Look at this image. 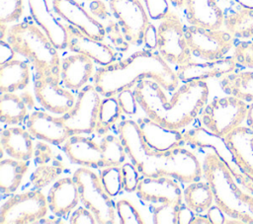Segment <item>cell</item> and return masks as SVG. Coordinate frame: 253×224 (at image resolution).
Listing matches in <instances>:
<instances>
[{"mask_svg":"<svg viewBox=\"0 0 253 224\" xmlns=\"http://www.w3.org/2000/svg\"><path fill=\"white\" fill-rule=\"evenodd\" d=\"M138 106L158 123L182 130L189 126L208 104L210 88L207 81L184 82L168 99L165 89L149 79L138 82L132 89Z\"/></svg>","mask_w":253,"mask_h":224,"instance_id":"cell-1","label":"cell"},{"mask_svg":"<svg viewBox=\"0 0 253 224\" xmlns=\"http://www.w3.org/2000/svg\"><path fill=\"white\" fill-rule=\"evenodd\" d=\"M126 156L143 177H170L182 183L202 180L203 164L194 152L184 147L156 151L143 140L137 122L125 119L118 126Z\"/></svg>","mask_w":253,"mask_h":224,"instance_id":"cell-2","label":"cell"},{"mask_svg":"<svg viewBox=\"0 0 253 224\" xmlns=\"http://www.w3.org/2000/svg\"><path fill=\"white\" fill-rule=\"evenodd\" d=\"M92 79L103 97H116L124 90L133 89L145 79L157 82L168 92H174L180 82L176 71L160 53L150 49L136 51L121 61L99 67Z\"/></svg>","mask_w":253,"mask_h":224,"instance_id":"cell-3","label":"cell"},{"mask_svg":"<svg viewBox=\"0 0 253 224\" xmlns=\"http://www.w3.org/2000/svg\"><path fill=\"white\" fill-rule=\"evenodd\" d=\"M202 164L204 178L212 190L214 203L227 216L242 224H253V193L239 185L229 164L213 150L205 155Z\"/></svg>","mask_w":253,"mask_h":224,"instance_id":"cell-4","label":"cell"},{"mask_svg":"<svg viewBox=\"0 0 253 224\" xmlns=\"http://www.w3.org/2000/svg\"><path fill=\"white\" fill-rule=\"evenodd\" d=\"M6 40L17 54L32 64L37 77L60 79L61 59L58 49L35 22L25 20L12 25L8 29Z\"/></svg>","mask_w":253,"mask_h":224,"instance_id":"cell-5","label":"cell"},{"mask_svg":"<svg viewBox=\"0 0 253 224\" xmlns=\"http://www.w3.org/2000/svg\"><path fill=\"white\" fill-rule=\"evenodd\" d=\"M63 151L72 163L92 169L122 166L126 158L121 138L109 133L100 143L83 134H72L63 144Z\"/></svg>","mask_w":253,"mask_h":224,"instance_id":"cell-6","label":"cell"},{"mask_svg":"<svg viewBox=\"0 0 253 224\" xmlns=\"http://www.w3.org/2000/svg\"><path fill=\"white\" fill-rule=\"evenodd\" d=\"M77 184L80 202L93 212L97 223L115 224L116 203L105 190L99 175L88 167H80L73 173Z\"/></svg>","mask_w":253,"mask_h":224,"instance_id":"cell-7","label":"cell"},{"mask_svg":"<svg viewBox=\"0 0 253 224\" xmlns=\"http://www.w3.org/2000/svg\"><path fill=\"white\" fill-rule=\"evenodd\" d=\"M248 104L233 96L217 97L201 112V122L213 134L224 138L246 119Z\"/></svg>","mask_w":253,"mask_h":224,"instance_id":"cell-8","label":"cell"},{"mask_svg":"<svg viewBox=\"0 0 253 224\" xmlns=\"http://www.w3.org/2000/svg\"><path fill=\"white\" fill-rule=\"evenodd\" d=\"M46 196L40 189L10 196L0 207V224L37 223L47 214Z\"/></svg>","mask_w":253,"mask_h":224,"instance_id":"cell-9","label":"cell"},{"mask_svg":"<svg viewBox=\"0 0 253 224\" xmlns=\"http://www.w3.org/2000/svg\"><path fill=\"white\" fill-rule=\"evenodd\" d=\"M157 51L170 64L183 65L192 60L185 27L177 14L170 11L157 28Z\"/></svg>","mask_w":253,"mask_h":224,"instance_id":"cell-10","label":"cell"},{"mask_svg":"<svg viewBox=\"0 0 253 224\" xmlns=\"http://www.w3.org/2000/svg\"><path fill=\"white\" fill-rule=\"evenodd\" d=\"M185 33L192 53L204 60L223 58L235 46V37L226 30L190 25Z\"/></svg>","mask_w":253,"mask_h":224,"instance_id":"cell-11","label":"cell"},{"mask_svg":"<svg viewBox=\"0 0 253 224\" xmlns=\"http://www.w3.org/2000/svg\"><path fill=\"white\" fill-rule=\"evenodd\" d=\"M101 101L96 87L86 85L79 90L72 109L59 117L72 134H91L96 130Z\"/></svg>","mask_w":253,"mask_h":224,"instance_id":"cell-12","label":"cell"},{"mask_svg":"<svg viewBox=\"0 0 253 224\" xmlns=\"http://www.w3.org/2000/svg\"><path fill=\"white\" fill-rule=\"evenodd\" d=\"M109 7L126 40L133 45L142 44L150 21L140 0H109Z\"/></svg>","mask_w":253,"mask_h":224,"instance_id":"cell-13","label":"cell"},{"mask_svg":"<svg viewBox=\"0 0 253 224\" xmlns=\"http://www.w3.org/2000/svg\"><path fill=\"white\" fill-rule=\"evenodd\" d=\"M35 97L47 112L62 115L70 111L76 101L71 90L64 87L59 78L35 77Z\"/></svg>","mask_w":253,"mask_h":224,"instance_id":"cell-14","label":"cell"},{"mask_svg":"<svg viewBox=\"0 0 253 224\" xmlns=\"http://www.w3.org/2000/svg\"><path fill=\"white\" fill-rule=\"evenodd\" d=\"M52 8L58 17L83 34L98 40L105 39L106 27L77 0H52Z\"/></svg>","mask_w":253,"mask_h":224,"instance_id":"cell-15","label":"cell"},{"mask_svg":"<svg viewBox=\"0 0 253 224\" xmlns=\"http://www.w3.org/2000/svg\"><path fill=\"white\" fill-rule=\"evenodd\" d=\"M137 196L149 203H183V191L177 180L170 177H143L135 190Z\"/></svg>","mask_w":253,"mask_h":224,"instance_id":"cell-16","label":"cell"},{"mask_svg":"<svg viewBox=\"0 0 253 224\" xmlns=\"http://www.w3.org/2000/svg\"><path fill=\"white\" fill-rule=\"evenodd\" d=\"M65 27L67 48L70 51L85 54L100 66L108 65L116 60V51L104 40L95 39L69 24H66Z\"/></svg>","mask_w":253,"mask_h":224,"instance_id":"cell-17","label":"cell"},{"mask_svg":"<svg viewBox=\"0 0 253 224\" xmlns=\"http://www.w3.org/2000/svg\"><path fill=\"white\" fill-rule=\"evenodd\" d=\"M238 63L233 56L223 57L216 60H205L189 62L178 66L176 71L180 81L189 82L194 80L207 81L209 79L222 78L225 75L235 71L238 67Z\"/></svg>","mask_w":253,"mask_h":224,"instance_id":"cell-18","label":"cell"},{"mask_svg":"<svg viewBox=\"0 0 253 224\" xmlns=\"http://www.w3.org/2000/svg\"><path fill=\"white\" fill-rule=\"evenodd\" d=\"M27 128L35 138L53 145L64 144L72 135L59 116H53L42 111L30 113Z\"/></svg>","mask_w":253,"mask_h":224,"instance_id":"cell-19","label":"cell"},{"mask_svg":"<svg viewBox=\"0 0 253 224\" xmlns=\"http://www.w3.org/2000/svg\"><path fill=\"white\" fill-rule=\"evenodd\" d=\"M137 125L144 142L156 151H169L184 147V133L178 129L168 128L147 115L137 119Z\"/></svg>","mask_w":253,"mask_h":224,"instance_id":"cell-20","label":"cell"},{"mask_svg":"<svg viewBox=\"0 0 253 224\" xmlns=\"http://www.w3.org/2000/svg\"><path fill=\"white\" fill-rule=\"evenodd\" d=\"M94 73V61L85 54L74 52L61 59L60 82L69 90H81Z\"/></svg>","mask_w":253,"mask_h":224,"instance_id":"cell-21","label":"cell"},{"mask_svg":"<svg viewBox=\"0 0 253 224\" xmlns=\"http://www.w3.org/2000/svg\"><path fill=\"white\" fill-rule=\"evenodd\" d=\"M34 22L45 33L57 49L67 48V31L51 13L47 0H28Z\"/></svg>","mask_w":253,"mask_h":224,"instance_id":"cell-22","label":"cell"},{"mask_svg":"<svg viewBox=\"0 0 253 224\" xmlns=\"http://www.w3.org/2000/svg\"><path fill=\"white\" fill-rule=\"evenodd\" d=\"M49 210L57 216H66L73 211L79 201V190L73 177H64L55 181L47 193Z\"/></svg>","mask_w":253,"mask_h":224,"instance_id":"cell-23","label":"cell"},{"mask_svg":"<svg viewBox=\"0 0 253 224\" xmlns=\"http://www.w3.org/2000/svg\"><path fill=\"white\" fill-rule=\"evenodd\" d=\"M186 19L192 26L208 29H221L225 15L217 0H185Z\"/></svg>","mask_w":253,"mask_h":224,"instance_id":"cell-24","label":"cell"},{"mask_svg":"<svg viewBox=\"0 0 253 224\" xmlns=\"http://www.w3.org/2000/svg\"><path fill=\"white\" fill-rule=\"evenodd\" d=\"M241 172L253 178V129L239 126L224 137Z\"/></svg>","mask_w":253,"mask_h":224,"instance_id":"cell-25","label":"cell"},{"mask_svg":"<svg viewBox=\"0 0 253 224\" xmlns=\"http://www.w3.org/2000/svg\"><path fill=\"white\" fill-rule=\"evenodd\" d=\"M31 132L24 127L12 125L2 130L0 143L2 152L9 157L29 161L35 155V145Z\"/></svg>","mask_w":253,"mask_h":224,"instance_id":"cell-26","label":"cell"},{"mask_svg":"<svg viewBox=\"0 0 253 224\" xmlns=\"http://www.w3.org/2000/svg\"><path fill=\"white\" fill-rule=\"evenodd\" d=\"M183 133L186 143L199 148L210 147L227 162L232 170H239L224 138L213 134L206 127H195Z\"/></svg>","mask_w":253,"mask_h":224,"instance_id":"cell-27","label":"cell"},{"mask_svg":"<svg viewBox=\"0 0 253 224\" xmlns=\"http://www.w3.org/2000/svg\"><path fill=\"white\" fill-rule=\"evenodd\" d=\"M31 81V68L24 60L12 59L0 64V91L11 93L26 89Z\"/></svg>","mask_w":253,"mask_h":224,"instance_id":"cell-28","label":"cell"},{"mask_svg":"<svg viewBox=\"0 0 253 224\" xmlns=\"http://www.w3.org/2000/svg\"><path fill=\"white\" fill-rule=\"evenodd\" d=\"M221 90L247 104L253 102V71H233L220 79Z\"/></svg>","mask_w":253,"mask_h":224,"instance_id":"cell-29","label":"cell"},{"mask_svg":"<svg viewBox=\"0 0 253 224\" xmlns=\"http://www.w3.org/2000/svg\"><path fill=\"white\" fill-rule=\"evenodd\" d=\"M29 170L27 161L5 158L0 161V189L3 194L15 192Z\"/></svg>","mask_w":253,"mask_h":224,"instance_id":"cell-30","label":"cell"},{"mask_svg":"<svg viewBox=\"0 0 253 224\" xmlns=\"http://www.w3.org/2000/svg\"><path fill=\"white\" fill-rule=\"evenodd\" d=\"M184 201L196 214H204L213 205L212 190L207 181L189 183L183 191Z\"/></svg>","mask_w":253,"mask_h":224,"instance_id":"cell-31","label":"cell"},{"mask_svg":"<svg viewBox=\"0 0 253 224\" xmlns=\"http://www.w3.org/2000/svg\"><path fill=\"white\" fill-rule=\"evenodd\" d=\"M28 105L21 95L15 92L1 93L0 119L7 125H19L28 117Z\"/></svg>","mask_w":253,"mask_h":224,"instance_id":"cell-32","label":"cell"},{"mask_svg":"<svg viewBox=\"0 0 253 224\" xmlns=\"http://www.w3.org/2000/svg\"><path fill=\"white\" fill-rule=\"evenodd\" d=\"M223 26L236 38L253 39V9L241 7L229 13Z\"/></svg>","mask_w":253,"mask_h":224,"instance_id":"cell-33","label":"cell"},{"mask_svg":"<svg viewBox=\"0 0 253 224\" xmlns=\"http://www.w3.org/2000/svg\"><path fill=\"white\" fill-rule=\"evenodd\" d=\"M123 114V110L116 97H104L102 99L95 132L101 136L108 134Z\"/></svg>","mask_w":253,"mask_h":224,"instance_id":"cell-34","label":"cell"},{"mask_svg":"<svg viewBox=\"0 0 253 224\" xmlns=\"http://www.w3.org/2000/svg\"><path fill=\"white\" fill-rule=\"evenodd\" d=\"M101 183L109 195L116 196L124 188L123 173L121 166H110L100 169Z\"/></svg>","mask_w":253,"mask_h":224,"instance_id":"cell-35","label":"cell"},{"mask_svg":"<svg viewBox=\"0 0 253 224\" xmlns=\"http://www.w3.org/2000/svg\"><path fill=\"white\" fill-rule=\"evenodd\" d=\"M183 203H152V221L155 224H178V214Z\"/></svg>","mask_w":253,"mask_h":224,"instance_id":"cell-36","label":"cell"},{"mask_svg":"<svg viewBox=\"0 0 253 224\" xmlns=\"http://www.w3.org/2000/svg\"><path fill=\"white\" fill-rule=\"evenodd\" d=\"M117 215L121 224H144L145 221L136 206L128 199L122 198L116 202Z\"/></svg>","mask_w":253,"mask_h":224,"instance_id":"cell-37","label":"cell"},{"mask_svg":"<svg viewBox=\"0 0 253 224\" xmlns=\"http://www.w3.org/2000/svg\"><path fill=\"white\" fill-rule=\"evenodd\" d=\"M24 12V0H0V22H18Z\"/></svg>","mask_w":253,"mask_h":224,"instance_id":"cell-38","label":"cell"},{"mask_svg":"<svg viewBox=\"0 0 253 224\" xmlns=\"http://www.w3.org/2000/svg\"><path fill=\"white\" fill-rule=\"evenodd\" d=\"M106 35L109 37L113 46L122 52L128 50L129 42L126 40L124 32L122 31L119 23L117 21L109 20L106 26Z\"/></svg>","mask_w":253,"mask_h":224,"instance_id":"cell-39","label":"cell"},{"mask_svg":"<svg viewBox=\"0 0 253 224\" xmlns=\"http://www.w3.org/2000/svg\"><path fill=\"white\" fill-rule=\"evenodd\" d=\"M57 167H58V165H48V166L45 164L41 165L36 170L33 177H31V179H32L31 181L38 187H44L52 179L56 178L58 176V174L61 173L60 172L61 169H58Z\"/></svg>","mask_w":253,"mask_h":224,"instance_id":"cell-40","label":"cell"},{"mask_svg":"<svg viewBox=\"0 0 253 224\" xmlns=\"http://www.w3.org/2000/svg\"><path fill=\"white\" fill-rule=\"evenodd\" d=\"M232 56L239 65L253 69V41L243 40L235 44Z\"/></svg>","mask_w":253,"mask_h":224,"instance_id":"cell-41","label":"cell"},{"mask_svg":"<svg viewBox=\"0 0 253 224\" xmlns=\"http://www.w3.org/2000/svg\"><path fill=\"white\" fill-rule=\"evenodd\" d=\"M123 173V185L124 189L127 192H132L136 190L138 183L140 181V173L136 167L130 162H125L122 166Z\"/></svg>","mask_w":253,"mask_h":224,"instance_id":"cell-42","label":"cell"},{"mask_svg":"<svg viewBox=\"0 0 253 224\" xmlns=\"http://www.w3.org/2000/svg\"><path fill=\"white\" fill-rule=\"evenodd\" d=\"M148 16L153 20H162L169 12V0H143Z\"/></svg>","mask_w":253,"mask_h":224,"instance_id":"cell-43","label":"cell"},{"mask_svg":"<svg viewBox=\"0 0 253 224\" xmlns=\"http://www.w3.org/2000/svg\"><path fill=\"white\" fill-rule=\"evenodd\" d=\"M116 98H117L124 113H126L127 115H134L137 112V108L139 106H138V103L134 96L133 90H131V89L124 90V91L120 92L116 96Z\"/></svg>","mask_w":253,"mask_h":224,"instance_id":"cell-44","label":"cell"},{"mask_svg":"<svg viewBox=\"0 0 253 224\" xmlns=\"http://www.w3.org/2000/svg\"><path fill=\"white\" fill-rule=\"evenodd\" d=\"M69 223L71 224H95L97 223V220L95 218V215L91 210H89L87 207L79 206L76 207L70 217H69Z\"/></svg>","mask_w":253,"mask_h":224,"instance_id":"cell-45","label":"cell"},{"mask_svg":"<svg viewBox=\"0 0 253 224\" xmlns=\"http://www.w3.org/2000/svg\"><path fill=\"white\" fill-rule=\"evenodd\" d=\"M211 224H242L239 220L227 216L215 203L207 211Z\"/></svg>","mask_w":253,"mask_h":224,"instance_id":"cell-46","label":"cell"},{"mask_svg":"<svg viewBox=\"0 0 253 224\" xmlns=\"http://www.w3.org/2000/svg\"><path fill=\"white\" fill-rule=\"evenodd\" d=\"M89 11L98 20H108L111 17L109 8L103 0H92L89 5Z\"/></svg>","mask_w":253,"mask_h":224,"instance_id":"cell-47","label":"cell"},{"mask_svg":"<svg viewBox=\"0 0 253 224\" xmlns=\"http://www.w3.org/2000/svg\"><path fill=\"white\" fill-rule=\"evenodd\" d=\"M142 44L146 47V49L150 50H155L157 47V28H155L151 23L145 30Z\"/></svg>","mask_w":253,"mask_h":224,"instance_id":"cell-48","label":"cell"},{"mask_svg":"<svg viewBox=\"0 0 253 224\" xmlns=\"http://www.w3.org/2000/svg\"><path fill=\"white\" fill-rule=\"evenodd\" d=\"M35 155L37 156V161L39 162V164L42 165V164H46L50 158L52 157V150L43 143H38L37 147L35 148Z\"/></svg>","mask_w":253,"mask_h":224,"instance_id":"cell-49","label":"cell"},{"mask_svg":"<svg viewBox=\"0 0 253 224\" xmlns=\"http://www.w3.org/2000/svg\"><path fill=\"white\" fill-rule=\"evenodd\" d=\"M16 54V51L6 39H0V64L14 59Z\"/></svg>","mask_w":253,"mask_h":224,"instance_id":"cell-50","label":"cell"},{"mask_svg":"<svg viewBox=\"0 0 253 224\" xmlns=\"http://www.w3.org/2000/svg\"><path fill=\"white\" fill-rule=\"evenodd\" d=\"M232 174L236 181L239 183V185L246 190L253 193V178L244 174L240 170H232Z\"/></svg>","mask_w":253,"mask_h":224,"instance_id":"cell-51","label":"cell"},{"mask_svg":"<svg viewBox=\"0 0 253 224\" xmlns=\"http://www.w3.org/2000/svg\"><path fill=\"white\" fill-rule=\"evenodd\" d=\"M196 213L186 205V203L182 204L178 214V224H191Z\"/></svg>","mask_w":253,"mask_h":224,"instance_id":"cell-52","label":"cell"},{"mask_svg":"<svg viewBox=\"0 0 253 224\" xmlns=\"http://www.w3.org/2000/svg\"><path fill=\"white\" fill-rule=\"evenodd\" d=\"M246 122L248 127L253 129V102L248 104L247 107V115H246Z\"/></svg>","mask_w":253,"mask_h":224,"instance_id":"cell-53","label":"cell"},{"mask_svg":"<svg viewBox=\"0 0 253 224\" xmlns=\"http://www.w3.org/2000/svg\"><path fill=\"white\" fill-rule=\"evenodd\" d=\"M191 224H211V221H210V219L208 218L207 214H206V215H203V214H196Z\"/></svg>","mask_w":253,"mask_h":224,"instance_id":"cell-54","label":"cell"},{"mask_svg":"<svg viewBox=\"0 0 253 224\" xmlns=\"http://www.w3.org/2000/svg\"><path fill=\"white\" fill-rule=\"evenodd\" d=\"M237 4H239L241 7L253 9V0H233Z\"/></svg>","mask_w":253,"mask_h":224,"instance_id":"cell-55","label":"cell"},{"mask_svg":"<svg viewBox=\"0 0 253 224\" xmlns=\"http://www.w3.org/2000/svg\"><path fill=\"white\" fill-rule=\"evenodd\" d=\"M0 27H1V30H0V39H6L7 32H8V29H9L8 24L0 22Z\"/></svg>","mask_w":253,"mask_h":224,"instance_id":"cell-56","label":"cell"},{"mask_svg":"<svg viewBox=\"0 0 253 224\" xmlns=\"http://www.w3.org/2000/svg\"><path fill=\"white\" fill-rule=\"evenodd\" d=\"M169 2L176 8H181L184 6L185 0H169Z\"/></svg>","mask_w":253,"mask_h":224,"instance_id":"cell-57","label":"cell"},{"mask_svg":"<svg viewBox=\"0 0 253 224\" xmlns=\"http://www.w3.org/2000/svg\"><path fill=\"white\" fill-rule=\"evenodd\" d=\"M86 1H92V0H86Z\"/></svg>","mask_w":253,"mask_h":224,"instance_id":"cell-58","label":"cell"}]
</instances>
